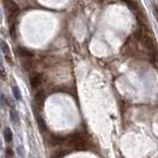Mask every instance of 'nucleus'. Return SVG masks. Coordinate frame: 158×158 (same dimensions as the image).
Returning a JSON list of instances; mask_svg holds the SVG:
<instances>
[{"mask_svg": "<svg viewBox=\"0 0 158 158\" xmlns=\"http://www.w3.org/2000/svg\"><path fill=\"white\" fill-rule=\"evenodd\" d=\"M69 145L72 146L76 150H84L88 147V141L83 135H79V133H73L67 137Z\"/></svg>", "mask_w": 158, "mask_h": 158, "instance_id": "1", "label": "nucleus"}, {"mask_svg": "<svg viewBox=\"0 0 158 158\" xmlns=\"http://www.w3.org/2000/svg\"><path fill=\"white\" fill-rule=\"evenodd\" d=\"M140 42L142 43L143 47L148 51V53L150 54L158 51V48H157L156 43H155L154 40L152 39L151 37L147 36V35H144V37L142 38V40H141Z\"/></svg>", "mask_w": 158, "mask_h": 158, "instance_id": "2", "label": "nucleus"}, {"mask_svg": "<svg viewBox=\"0 0 158 158\" xmlns=\"http://www.w3.org/2000/svg\"><path fill=\"white\" fill-rule=\"evenodd\" d=\"M4 6L6 8V11L8 12V15H9L10 18H14L18 15L19 13V8L16 5L13 0H3Z\"/></svg>", "mask_w": 158, "mask_h": 158, "instance_id": "3", "label": "nucleus"}, {"mask_svg": "<svg viewBox=\"0 0 158 158\" xmlns=\"http://www.w3.org/2000/svg\"><path fill=\"white\" fill-rule=\"evenodd\" d=\"M43 81V75L41 74V73H37V74H35L33 77L31 78V80H30V83H31V87L33 89H37L38 87H40L42 85Z\"/></svg>", "mask_w": 158, "mask_h": 158, "instance_id": "4", "label": "nucleus"}, {"mask_svg": "<svg viewBox=\"0 0 158 158\" xmlns=\"http://www.w3.org/2000/svg\"><path fill=\"white\" fill-rule=\"evenodd\" d=\"M45 99H46V95H45V92L40 90L39 92H37L36 96H35V102L38 106H41L43 107V102H45Z\"/></svg>", "mask_w": 158, "mask_h": 158, "instance_id": "5", "label": "nucleus"}, {"mask_svg": "<svg viewBox=\"0 0 158 158\" xmlns=\"http://www.w3.org/2000/svg\"><path fill=\"white\" fill-rule=\"evenodd\" d=\"M17 53L19 56H23V58H32V56H34V53H33L32 51H30L27 50V48H19Z\"/></svg>", "mask_w": 158, "mask_h": 158, "instance_id": "6", "label": "nucleus"}, {"mask_svg": "<svg viewBox=\"0 0 158 158\" xmlns=\"http://www.w3.org/2000/svg\"><path fill=\"white\" fill-rule=\"evenodd\" d=\"M1 48H2L3 53H5V56H6V58L9 59V58H10V50H9L8 45L4 42V41H2V42H1ZM9 60H10V59H9Z\"/></svg>", "mask_w": 158, "mask_h": 158, "instance_id": "7", "label": "nucleus"}, {"mask_svg": "<svg viewBox=\"0 0 158 158\" xmlns=\"http://www.w3.org/2000/svg\"><path fill=\"white\" fill-rule=\"evenodd\" d=\"M4 137H5V140L7 141V142H10L11 140H12L13 138V135H12V132H11V130L9 127H6L4 130Z\"/></svg>", "mask_w": 158, "mask_h": 158, "instance_id": "8", "label": "nucleus"}, {"mask_svg": "<svg viewBox=\"0 0 158 158\" xmlns=\"http://www.w3.org/2000/svg\"><path fill=\"white\" fill-rule=\"evenodd\" d=\"M37 122H38V125H39V127H40V129L42 130H47V126H46V124H45V121L43 120V118L41 116H37Z\"/></svg>", "mask_w": 158, "mask_h": 158, "instance_id": "9", "label": "nucleus"}, {"mask_svg": "<svg viewBox=\"0 0 158 158\" xmlns=\"http://www.w3.org/2000/svg\"><path fill=\"white\" fill-rule=\"evenodd\" d=\"M64 141V138H62L60 137H53L51 139V143L53 145H58V144H61Z\"/></svg>", "mask_w": 158, "mask_h": 158, "instance_id": "10", "label": "nucleus"}, {"mask_svg": "<svg viewBox=\"0 0 158 158\" xmlns=\"http://www.w3.org/2000/svg\"><path fill=\"white\" fill-rule=\"evenodd\" d=\"M133 37H135V40H137V41H141L142 40V38L144 37V33L142 30H137L135 33H133Z\"/></svg>", "mask_w": 158, "mask_h": 158, "instance_id": "11", "label": "nucleus"}, {"mask_svg": "<svg viewBox=\"0 0 158 158\" xmlns=\"http://www.w3.org/2000/svg\"><path fill=\"white\" fill-rule=\"evenodd\" d=\"M13 94H14L15 98L17 100H21V93H20V90L17 86H14L13 87Z\"/></svg>", "mask_w": 158, "mask_h": 158, "instance_id": "12", "label": "nucleus"}, {"mask_svg": "<svg viewBox=\"0 0 158 158\" xmlns=\"http://www.w3.org/2000/svg\"><path fill=\"white\" fill-rule=\"evenodd\" d=\"M11 120H12L13 122H18L19 117H18V114H17V112H16V111L11 112Z\"/></svg>", "mask_w": 158, "mask_h": 158, "instance_id": "13", "label": "nucleus"}, {"mask_svg": "<svg viewBox=\"0 0 158 158\" xmlns=\"http://www.w3.org/2000/svg\"><path fill=\"white\" fill-rule=\"evenodd\" d=\"M10 35H11V38H12V39H15L16 38V30H15V26L13 25V24L10 27Z\"/></svg>", "mask_w": 158, "mask_h": 158, "instance_id": "14", "label": "nucleus"}, {"mask_svg": "<svg viewBox=\"0 0 158 158\" xmlns=\"http://www.w3.org/2000/svg\"><path fill=\"white\" fill-rule=\"evenodd\" d=\"M66 153H67V152H62V150H58V151H56V153L53 154V156H56V157H62V156H65Z\"/></svg>", "mask_w": 158, "mask_h": 158, "instance_id": "15", "label": "nucleus"}, {"mask_svg": "<svg viewBox=\"0 0 158 158\" xmlns=\"http://www.w3.org/2000/svg\"><path fill=\"white\" fill-rule=\"evenodd\" d=\"M153 12H154V15L156 16V18H158V5L156 4L153 5Z\"/></svg>", "mask_w": 158, "mask_h": 158, "instance_id": "16", "label": "nucleus"}, {"mask_svg": "<svg viewBox=\"0 0 158 158\" xmlns=\"http://www.w3.org/2000/svg\"><path fill=\"white\" fill-rule=\"evenodd\" d=\"M13 156V152L10 148H8L6 150V157H12Z\"/></svg>", "mask_w": 158, "mask_h": 158, "instance_id": "17", "label": "nucleus"}]
</instances>
